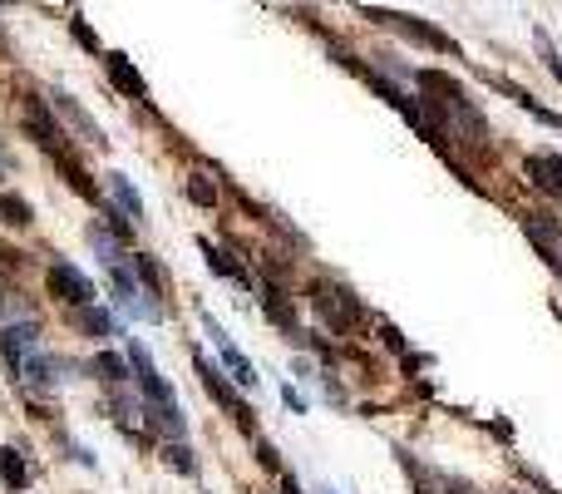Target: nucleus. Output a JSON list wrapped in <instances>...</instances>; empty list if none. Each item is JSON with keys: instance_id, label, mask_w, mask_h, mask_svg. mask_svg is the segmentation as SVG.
Masks as SVG:
<instances>
[{"instance_id": "nucleus-1", "label": "nucleus", "mask_w": 562, "mask_h": 494, "mask_svg": "<svg viewBox=\"0 0 562 494\" xmlns=\"http://www.w3.org/2000/svg\"><path fill=\"white\" fill-rule=\"evenodd\" d=\"M365 15H371L375 25H390V30L410 35V40L429 45V50H439V54H459V40H449L444 30H435V25H425V21H414V15H400V11H380V5H365Z\"/></svg>"}, {"instance_id": "nucleus-2", "label": "nucleus", "mask_w": 562, "mask_h": 494, "mask_svg": "<svg viewBox=\"0 0 562 494\" xmlns=\"http://www.w3.org/2000/svg\"><path fill=\"white\" fill-rule=\"evenodd\" d=\"M45 282H50V297L69 301V307H85V301H94V282H89L79 268H69V262H54Z\"/></svg>"}, {"instance_id": "nucleus-3", "label": "nucleus", "mask_w": 562, "mask_h": 494, "mask_svg": "<svg viewBox=\"0 0 562 494\" xmlns=\"http://www.w3.org/2000/svg\"><path fill=\"white\" fill-rule=\"evenodd\" d=\"M208 336H213V346H217V361H223L227 371H232V381H237V386H257V371H252V361H247V356L237 351L232 342H227V332L213 322V317H208Z\"/></svg>"}, {"instance_id": "nucleus-4", "label": "nucleus", "mask_w": 562, "mask_h": 494, "mask_svg": "<svg viewBox=\"0 0 562 494\" xmlns=\"http://www.w3.org/2000/svg\"><path fill=\"white\" fill-rule=\"evenodd\" d=\"M20 124H25V134H30L40 149H60V124L50 119V109L40 104V99H25V109H20Z\"/></svg>"}, {"instance_id": "nucleus-5", "label": "nucleus", "mask_w": 562, "mask_h": 494, "mask_svg": "<svg viewBox=\"0 0 562 494\" xmlns=\"http://www.w3.org/2000/svg\"><path fill=\"white\" fill-rule=\"evenodd\" d=\"M128 366L138 371V386H143V396H149V400H163V406H173V386L159 376V366L149 361V351H143V346H128Z\"/></svg>"}, {"instance_id": "nucleus-6", "label": "nucleus", "mask_w": 562, "mask_h": 494, "mask_svg": "<svg viewBox=\"0 0 562 494\" xmlns=\"http://www.w3.org/2000/svg\"><path fill=\"white\" fill-rule=\"evenodd\" d=\"M198 376H202V386L213 391V400H223V406H227V410H232V420H237V425H252V410H247V400H242V396H237V391H232V386H227V381H223V376H217L213 366H208V361H198Z\"/></svg>"}, {"instance_id": "nucleus-7", "label": "nucleus", "mask_w": 562, "mask_h": 494, "mask_svg": "<svg viewBox=\"0 0 562 494\" xmlns=\"http://www.w3.org/2000/svg\"><path fill=\"white\" fill-rule=\"evenodd\" d=\"M316 307L321 312H326V322L336 326V332H350V326H355V297H350V292H336V287H321V297H316Z\"/></svg>"}, {"instance_id": "nucleus-8", "label": "nucleus", "mask_w": 562, "mask_h": 494, "mask_svg": "<svg viewBox=\"0 0 562 494\" xmlns=\"http://www.w3.org/2000/svg\"><path fill=\"white\" fill-rule=\"evenodd\" d=\"M35 322H15V326H5V332H0V356H5V361L15 366V371H20V361L25 356L35 351Z\"/></svg>"}, {"instance_id": "nucleus-9", "label": "nucleus", "mask_w": 562, "mask_h": 494, "mask_svg": "<svg viewBox=\"0 0 562 494\" xmlns=\"http://www.w3.org/2000/svg\"><path fill=\"white\" fill-rule=\"evenodd\" d=\"M104 70H109V79H114V89H124L128 99H149V85H143V75H138V70L128 65L118 50L104 54Z\"/></svg>"}, {"instance_id": "nucleus-10", "label": "nucleus", "mask_w": 562, "mask_h": 494, "mask_svg": "<svg viewBox=\"0 0 562 494\" xmlns=\"http://www.w3.org/2000/svg\"><path fill=\"white\" fill-rule=\"evenodd\" d=\"M60 371H64V366L54 361V356H40V351H30V356L20 361L25 386H35V391H54V386H60Z\"/></svg>"}, {"instance_id": "nucleus-11", "label": "nucleus", "mask_w": 562, "mask_h": 494, "mask_svg": "<svg viewBox=\"0 0 562 494\" xmlns=\"http://www.w3.org/2000/svg\"><path fill=\"white\" fill-rule=\"evenodd\" d=\"M54 114H60V119H69V124L79 129V139H85V144H104L99 124H94V119H89V114H85V109H79L69 95H54Z\"/></svg>"}, {"instance_id": "nucleus-12", "label": "nucleus", "mask_w": 562, "mask_h": 494, "mask_svg": "<svg viewBox=\"0 0 562 494\" xmlns=\"http://www.w3.org/2000/svg\"><path fill=\"white\" fill-rule=\"evenodd\" d=\"M69 322H75L79 332H89V336H114V332H118V322L104 312V307H94V301L75 307V312H69Z\"/></svg>"}, {"instance_id": "nucleus-13", "label": "nucleus", "mask_w": 562, "mask_h": 494, "mask_svg": "<svg viewBox=\"0 0 562 494\" xmlns=\"http://www.w3.org/2000/svg\"><path fill=\"white\" fill-rule=\"evenodd\" d=\"M528 173H533V183L548 188V193H562V159H558V153H533Z\"/></svg>"}, {"instance_id": "nucleus-14", "label": "nucleus", "mask_w": 562, "mask_h": 494, "mask_svg": "<svg viewBox=\"0 0 562 494\" xmlns=\"http://www.w3.org/2000/svg\"><path fill=\"white\" fill-rule=\"evenodd\" d=\"M262 307H266V317H272L281 332H297V307L287 301V292H276V287H262Z\"/></svg>"}, {"instance_id": "nucleus-15", "label": "nucleus", "mask_w": 562, "mask_h": 494, "mask_svg": "<svg viewBox=\"0 0 562 494\" xmlns=\"http://www.w3.org/2000/svg\"><path fill=\"white\" fill-rule=\"evenodd\" d=\"M25 480H30V465H25V455L0 450V484H5V490H25Z\"/></svg>"}, {"instance_id": "nucleus-16", "label": "nucleus", "mask_w": 562, "mask_h": 494, "mask_svg": "<svg viewBox=\"0 0 562 494\" xmlns=\"http://www.w3.org/2000/svg\"><path fill=\"white\" fill-rule=\"evenodd\" d=\"M109 193L118 198V208H124L128 218H143V198L134 193V183H128L124 173H109Z\"/></svg>"}, {"instance_id": "nucleus-17", "label": "nucleus", "mask_w": 562, "mask_h": 494, "mask_svg": "<svg viewBox=\"0 0 562 494\" xmlns=\"http://www.w3.org/2000/svg\"><path fill=\"white\" fill-rule=\"evenodd\" d=\"M0 223H5V227H30L35 213H30V203H25V198L0 193Z\"/></svg>"}, {"instance_id": "nucleus-18", "label": "nucleus", "mask_w": 562, "mask_h": 494, "mask_svg": "<svg viewBox=\"0 0 562 494\" xmlns=\"http://www.w3.org/2000/svg\"><path fill=\"white\" fill-rule=\"evenodd\" d=\"M134 272H138L143 282H149V292H153V297H163V292H168V272H163L153 258H134Z\"/></svg>"}, {"instance_id": "nucleus-19", "label": "nucleus", "mask_w": 562, "mask_h": 494, "mask_svg": "<svg viewBox=\"0 0 562 494\" xmlns=\"http://www.w3.org/2000/svg\"><path fill=\"white\" fill-rule=\"evenodd\" d=\"M89 247L99 252V262H104V268H118V243L104 233V227H89Z\"/></svg>"}, {"instance_id": "nucleus-20", "label": "nucleus", "mask_w": 562, "mask_h": 494, "mask_svg": "<svg viewBox=\"0 0 562 494\" xmlns=\"http://www.w3.org/2000/svg\"><path fill=\"white\" fill-rule=\"evenodd\" d=\"M202 252H208V268H213V272H217V277H232V282H247V277H242V268H237V262H232V258H227V252H217V247H213V243H202Z\"/></svg>"}, {"instance_id": "nucleus-21", "label": "nucleus", "mask_w": 562, "mask_h": 494, "mask_svg": "<svg viewBox=\"0 0 562 494\" xmlns=\"http://www.w3.org/2000/svg\"><path fill=\"white\" fill-rule=\"evenodd\" d=\"M94 371H99L104 381H128V361H118V356H109V351L94 356Z\"/></svg>"}, {"instance_id": "nucleus-22", "label": "nucleus", "mask_w": 562, "mask_h": 494, "mask_svg": "<svg viewBox=\"0 0 562 494\" xmlns=\"http://www.w3.org/2000/svg\"><path fill=\"white\" fill-rule=\"evenodd\" d=\"M188 198H192L198 208H213V203H217V188L202 178V173H192V178H188Z\"/></svg>"}, {"instance_id": "nucleus-23", "label": "nucleus", "mask_w": 562, "mask_h": 494, "mask_svg": "<svg viewBox=\"0 0 562 494\" xmlns=\"http://www.w3.org/2000/svg\"><path fill=\"white\" fill-rule=\"evenodd\" d=\"M60 169L69 173V183H75V193H85V198H99V188H94V183H89V173L79 169L75 159H60Z\"/></svg>"}, {"instance_id": "nucleus-24", "label": "nucleus", "mask_w": 562, "mask_h": 494, "mask_svg": "<svg viewBox=\"0 0 562 494\" xmlns=\"http://www.w3.org/2000/svg\"><path fill=\"white\" fill-rule=\"evenodd\" d=\"M163 455H168V465H173V470H183V474H192V470H198V460H192V450H188V445H168Z\"/></svg>"}, {"instance_id": "nucleus-25", "label": "nucleus", "mask_w": 562, "mask_h": 494, "mask_svg": "<svg viewBox=\"0 0 562 494\" xmlns=\"http://www.w3.org/2000/svg\"><path fill=\"white\" fill-rule=\"evenodd\" d=\"M538 45H542V54H548V70H552V75H558V79H562V60H558V54H552L548 35H538Z\"/></svg>"}, {"instance_id": "nucleus-26", "label": "nucleus", "mask_w": 562, "mask_h": 494, "mask_svg": "<svg viewBox=\"0 0 562 494\" xmlns=\"http://www.w3.org/2000/svg\"><path fill=\"white\" fill-rule=\"evenodd\" d=\"M75 40L85 45V50H94V35H89V25H85V21H75Z\"/></svg>"}, {"instance_id": "nucleus-27", "label": "nucleus", "mask_w": 562, "mask_h": 494, "mask_svg": "<svg viewBox=\"0 0 562 494\" xmlns=\"http://www.w3.org/2000/svg\"><path fill=\"white\" fill-rule=\"evenodd\" d=\"M444 494H474V490H468V484H454V480H449V484H444Z\"/></svg>"}, {"instance_id": "nucleus-28", "label": "nucleus", "mask_w": 562, "mask_h": 494, "mask_svg": "<svg viewBox=\"0 0 562 494\" xmlns=\"http://www.w3.org/2000/svg\"><path fill=\"white\" fill-rule=\"evenodd\" d=\"M281 490H287V494H301V490H297V480H291V474H281Z\"/></svg>"}, {"instance_id": "nucleus-29", "label": "nucleus", "mask_w": 562, "mask_h": 494, "mask_svg": "<svg viewBox=\"0 0 562 494\" xmlns=\"http://www.w3.org/2000/svg\"><path fill=\"white\" fill-rule=\"evenodd\" d=\"M321 494H330V490H321Z\"/></svg>"}]
</instances>
